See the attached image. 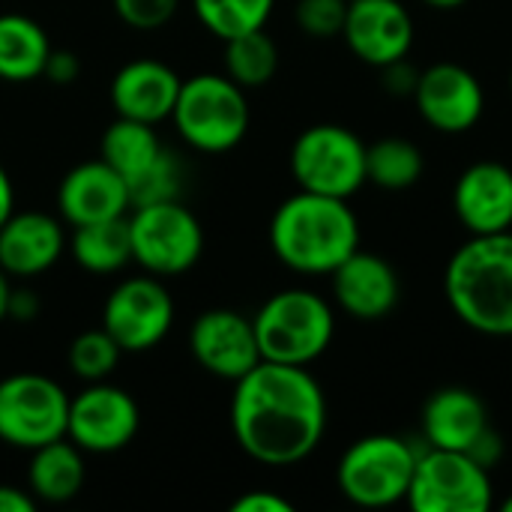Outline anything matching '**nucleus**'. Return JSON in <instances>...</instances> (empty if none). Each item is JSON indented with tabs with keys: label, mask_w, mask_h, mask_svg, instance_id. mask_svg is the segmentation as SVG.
<instances>
[{
	"label": "nucleus",
	"mask_w": 512,
	"mask_h": 512,
	"mask_svg": "<svg viewBox=\"0 0 512 512\" xmlns=\"http://www.w3.org/2000/svg\"><path fill=\"white\" fill-rule=\"evenodd\" d=\"M231 432L237 447L270 468L309 459L327 432V396L309 366L261 360L234 381Z\"/></svg>",
	"instance_id": "nucleus-1"
},
{
	"label": "nucleus",
	"mask_w": 512,
	"mask_h": 512,
	"mask_svg": "<svg viewBox=\"0 0 512 512\" xmlns=\"http://www.w3.org/2000/svg\"><path fill=\"white\" fill-rule=\"evenodd\" d=\"M273 255L300 276H330L360 249V219L348 198L297 192L270 219Z\"/></svg>",
	"instance_id": "nucleus-2"
},
{
	"label": "nucleus",
	"mask_w": 512,
	"mask_h": 512,
	"mask_svg": "<svg viewBox=\"0 0 512 512\" xmlns=\"http://www.w3.org/2000/svg\"><path fill=\"white\" fill-rule=\"evenodd\" d=\"M444 297L474 333L512 336V231L471 234L447 261Z\"/></svg>",
	"instance_id": "nucleus-3"
},
{
	"label": "nucleus",
	"mask_w": 512,
	"mask_h": 512,
	"mask_svg": "<svg viewBox=\"0 0 512 512\" xmlns=\"http://www.w3.org/2000/svg\"><path fill=\"white\" fill-rule=\"evenodd\" d=\"M261 360L312 366L336 336L333 303L309 288H285L264 300L252 318Z\"/></svg>",
	"instance_id": "nucleus-4"
},
{
	"label": "nucleus",
	"mask_w": 512,
	"mask_h": 512,
	"mask_svg": "<svg viewBox=\"0 0 512 512\" xmlns=\"http://www.w3.org/2000/svg\"><path fill=\"white\" fill-rule=\"evenodd\" d=\"M177 135L198 153H228L249 132L246 90L219 72H201L180 84L171 111Z\"/></svg>",
	"instance_id": "nucleus-5"
},
{
	"label": "nucleus",
	"mask_w": 512,
	"mask_h": 512,
	"mask_svg": "<svg viewBox=\"0 0 512 512\" xmlns=\"http://www.w3.org/2000/svg\"><path fill=\"white\" fill-rule=\"evenodd\" d=\"M420 447L399 435H363L336 465V486L345 501L363 510L405 504Z\"/></svg>",
	"instance_id": "nucleus-6"
},
{
	"label": "nucleus",
	"mask_w": 512,
	"mask_h": 512,
	"mask_svg": "<svg viewBox=\"0 0 512 512\" xmlns=\"http://www.w3.org/2000/svg\"><path fill=\"white\" fill-rule=\"evenodd\" d=\"M288 165L303 192L351 198L366 186V141L342 123H315L294 138Z\"/></svg>",
	"instance_id": "nucleus-7"
},
{
	"label": "nucleus",
	"mask_w": 512,
	"mask_h": 512,
	"mask_svg": "<svg viewBox=\"0 0 512 512\" xmlns=\"http://www.w3.org/2000/svg\"><path fill=\"white\" fill-rule=\"evenodd\" d=\"M129 240L132 261L159 279L189 273L204 252V228L180 198L132 207Z\"/></svg>",
	"instance_id": "nucleus-8"
},
{
	"label": "nucleus",
	"mask_w": 512,
	"mask_h": 512,
	"mask_svg": "<svg viewBox=\"0 0 512 512\" xmlns=\"http://www.w3.org/2000/svg\"><path fill=\"white\" fill-rule=\"evenodd\" d=\"M495 501L492 471L459 450L423 447L405 504L414 512H486Z\"/></svg>",
	"instance_id": "nucleus-9"
},
{
	"label": "nucleus",
	"mask_w": 512,
	"mask_h": 512,
	"mask_svg": "<svg viewBox=\"0 0 512 512\" xmlns=\"http://www.w3.org/2000/svg\"><path fill=\"white\" fill-rule=\"evenodd\" d=\"M69 399L72 396L48 375H6L0 381V441L30 453L66 438Z\"/></svg>",
	"instance_id": "nucleus-10"
},
{
	"label": "nucleus",
	"mask_w": 512,
	"mask_h": 512,
	"mask_svg": "<svg viewBox=\"0 0 512 512\" xmlns=\"http://www.w3.org/2000/svg\"><path fill=\"white\" fill-rule=\"evenodd\" d=\"M102 327L114 336L123 354L156 348L174 327V297L159 276L123 279L105 300Z\"/></svg>",
	"instance_id": "nucleus-11"
},
{
	"label": "nucleus",
	"mask_w": 512,
	"mask_h": 512,
	"mask_svg": "<svg viewBox=\"0 0 512 512\" xmlns=\"http://www.w3.org/2000/svg\"><path fill=\"white\" fill-rule=\"evenodd\" d=\"M141 426L138 402L114 384L93 381L69 399L66 438L81 453L108 456L132 444Z\"/></svg>",
	"instance_id": "nucleus-12"
},
{
	"label": "nucleus",
	"mask_w": 512,
	"mask_h": 512,
	"mask_svg": "<svg viewBox=\"0 0 512 512\" xmlns=\"http://www.w3.org/2000/svg\"><path fill=\"white\" fill-rule=\"evenodd\" d=\"M414 105L435 132L465 135L483 120L486 90L468 66L441 60L420 72Z\"/></svg>",
	"instance_id": "nucleus-13"
},
{
	"label": "nucleus",
	"mask_w": 512,
	"mask_h": 512,
	"mask_svg": "<svg viewBox=\"0 0 512 512\" xmlns=\"http://www.w3.org/2000/svg\"><path fill=\"white\" fill-rule=\"evenodd\" d=\"M414 36V15L402 0H348L342 39L360 63L384 69L405 60Z\"/></svg>",
	"instance_id": "nucleus-14"
},
{
	"label": "nucleus",
	"mask_w": 512,
	"mask_h": 512,
	"mask_svg": "<svg viewBox=\"0 0 512 512\" xmlns=\"http://www.w3.org/2000/svg\"><path fill=\"white\" fill-rule=\"evenodd\" d=\"M189 351L207 375L231 384L261 363L255 324L234 309L201 312L189 330Z\"/></svg>",
	"instance_id": "nucleus-15"
},
{
	"label": "nucleus",
	"mask_w": 512,
	"mask_h": 512,
	"mask_svg": "<svg viewBox=\"0 0 512 512\" xmlns=\"http://www.w3.org/2000/svg\"><path fill=\"white\" fill-rule=\"evenodd\" d=\"M453 213L468 234L512 231V168L495 159L468 165L453 186Z\"/></svg>",
	"instance_id": "nucleus-16"
},
{
	"label": "nucleus",
	"mask_w": 512,
	"mask_h": 512,
	"mask_svg": "<svg viewBox=\"0 0 512 512\" xmlns=\"http://www.w3.org/2000/svg\"><path fill=\"white\" fill-rule=\"evenodd\" d=\"M333 300L354 321H381L387 318L402 297V282L396 267L375 255L357 249L333 273Z\"/></svg>",
	"instance_id": "nucleus-17"
},
{
	"label": "nucleus",
	"mask_w": 512,
	"mask_h": 512,
	"mask_svg": "<svg viewBox=\"0 0 512 512\" xmlns=\"http://www.w3.org/2000/svg\"><path fill=\"white\" fill-rule=\"evenodd\" d=\"M57 207L60 219L72 228L120 219L126 210H132L126 180L99 156L90 162H81L66 171L57 189Z\"/></svg>",
	"instance_id": "nucleus-18"
},
{
	"label": "nucleus",
	"mask_w": 512,
	"mask_h": 512,
	"mask_svg": "<svg viewBox=\"0 0 512 512\" xmlns=\"http://www.w3.org/2000/svg\"><path fill=\"white\" fill-rule=\"evenodd\" d=\"M180 84L183 78L168 63L156 57H135L114 72L108 96L117 117L156 126L162 120H171Z\"/></svg>",
	"instance_id": "nucleus-19"
},
{
	"label": "nucleus",
	"mask_w": 512,
	"mask_h": 512,
	"mask_svg": "<svg viewBox=\"0 0 512 512\" xmlns=\"http://www.w3.org/2000/svg\"><path fill=\"white\" fill-rule=\"evenodd\" d=\"M63 249V222L48 213L24 210L12 213L0 225V267L9 273V279H33L48 273L60 261Z\"/></svg>",
	"instance_id": "nucleus-20"
},
{
	"label": "nucleus",
	"mask_w": 512,
	"mask_h": 512,
	"mask_svg": "<svg viewBox=\"0 0 512 512\" xmlns=\"http://www.w3.org/2000/svg\"><path fill=\"white\" fill-rule=\"evenodd\" d=\"M486 402L468 387H441L435 390L420 414L423 447L459 450L468 453L474 441L489 429Z\"/></svg>",
	"instance_id": "nucleus-21"
},
{
	"label": "nucleus",
	"mask_w": 512,
	"mask_h": 512,
	"mask_svg": "<svg viewBox=\"0 0 512 512\" xmlns=\"http://www.w3.org/2000/svg\"><path fill=\"white\" fill-rule=\"evenodd\" d=\"M84 477H87L84 456L69 438H60V441L30 450L27 483H30V495L36 501L66 504L84 489Z\"/></svg>",
	"instance_id": "nucleus-22"
},
{
	"label": "nucleus",
	"mask_w": 512,
	"mask_h": 512,
	"mask_svg": "<svg viewBox=\"0 0 512 512\" xmlns=\"http://www.w3.org/2000/svg\"><path fill=\"white\" fill-rule=\"evenodd\" d=\"M51 39L39 21L21 12L0 15V81L24 84L42 78Z\"/></svg>",
	"instance_id": "nucleus-23"
},
{
	"label": "nucleus",
	"mask_w": 512,
	"mask_h": 512,
	"mask_svg": "<svg viewBox=\"0 0 512 512\" xmlns=\"http://www.w3.org/2000/svg\"><path fill=\"white\" fill-rule=\"evenodd\" d=\"M72 258L81 270L93 276H111L120 273L126 264H132V240H129V219H105L78 225L72 231Z\"/></svg>",
	"instance_id": "nucleus-24"
},
{
	"label": "nucleus",
	"mask_w": 512,
	"mask_h": 512,
	"mask_svg": "<svg viewBox=\"0 0 512 512\" xmlns=\"http://www.w3.org/2000/svg\"><path fill=\"white\" fill-rule=\"evenodd\" d=\"M426 171V156L420 144L402 135L378 138L366 144V183L384 192H405L420 183Z\"/></svg>",
	"instance_id": "nucleus-25"
},
{
	"label": "nucleus",
	"mask_w": 512,
	"mask_h": 512,
	"mask_svg": "<svg viewBox=\"0 0 512 512\" xmlns=\"http://www.w3.org/2000/svg\"><path fill=\"white\" fill-rule=\"evenodd\" d=\"M162 141L156 135V129L150 123L141 120H129V117H117L105 135H102V159L129 183L132 177H138L144 168H150L159 153H162Z\"/></svg>",
	"instance_id": "nucleus-26"
},
{
	"label": "nucleus",
	"mask_w": 512,
	"mask_h": 512,
	"mask_svg": "<svg viewBox=\"0 0 512 512\" xmlns=\"http://www.w3.org/2000/svg\"><path fill=\"white\" fill-rule=\"evenodd\" d=\"M279 69V48L267 30H252L225 42V75L243 90H255L273 81Z\"/></svg>",
	"instance_id": "nucleus-27"
},
{
	"label": "nucleus",
	"mask_w": 512,
	"mask_h": 512,
	"mask_svg": "<svg viewBox=\"0 0 512 512\" xmlns=\"http://www.w3.org/2000/svg\"><path fill=\"white\" fill-rule=\"evenodd\" d=\"M192 9L207 33L228 42L234 36L264 30L276 0H192Z\"/></svg>",
	"instance_id": "nucleus-28"
},
{
	"label": "nucleus",
	"mask_w": 512,
	"mask_h": 512,
	"mask_svg": "<svg viewBox=\"0 0 512 512\" xmlns=\"http://www.w3.org/2000/svg\"><path fill=\"white\" fill-rule=\"evenodd\" d=\"M120 357H123V348L114 342V336L105 327L78 333L69 345V354H66L72 375L87 381V384L105 381L117 369Z\"/></svg>",
	"instance_id": "nucleus-29"
},
{
	"label": "nucleus",
	"mask_w": 512,
	"mask_h": 512,
	"mask_svg": "<svg viewBox=\"0 0 512 512\" xmlns=\"http://www.w3.org/2000/svg\"><path fill=\"white\" fill-rule=\"evenodd\" d=\"M126 189H129L132 207L180 198V192H183V168H180V162H177V156L171 150H162L159 159L150 168H144L138 177H132L126 183Z\"/></svg>",
	"instance_id": "nucleus-30"
},
{
	"label": "nucleus",
	"mask_w": 512,
	"mask_h": 512,
	"mask_svg": "<svg viewBox=\"0 0 512 512\" xmlns=\"http://www.w3.org/2000/svg\"><path fill=\"white\" fill-rule=\"evenodd\" d=\"M345 15H348V0H297L294 6L297 27L312 39L342 36Z\"/></svg>",
	"instance_id": "nucleus-31"
},
{
	"label": "nucleus",
	"mask_w": 512,
	"mask_h": 512,
	"mask_svg": "<svg viewBox=\"0 0 512 512\" xmlns=\"http://www.w3.org/2000/svg\"><path fill=\"white\" fill-rule=\"evenodd\" d=\"M111 3L117 18L135 30H159L180 9V0H111Z\"/></svg>",
	"instance_id": "nucleus-32"
},
{
	"label": "nucleus",
	"mask_w": 512,
	"mask_h": 512,
	"mask_svg": "<svg viewBox=\"0 0 512 512\" xmlns=\"http://www.w3.org/2000/svg\"><path fill=\"white\" fill-rule=\"evenodd\" d=\"M381 81H384V90L393 93V96H414L417 81H420V72H417L414 63L405 57V60H396V63L384 66V69H381Z\"/></svg>",
	"instance_id": "nucleus-33"
},
{
	"label": "nucleus",
	"mask_w": 512,
	"mask_h": 512,
	"mask_svg": "<svg viewBox=\"0 0 512 512\" xmlns=\"http://www.w3.org/2000/svg\"><path fill=\"white\" fill-rule=\"evenodd\" d=\"M231 512H294V504L276 492H264V489H255V492H246L240 495Z\"/></svg>",
	"instance_id": "nucleus-34"
},
{
	"label": "nucleus",
	"mask_w": 512,
	"mask_h": 512,
	"mask_svg": "<svg viewBox=\"0 0 512 512\" xmlns=\"http://www.w3.org/2000/svg\"><path fill=\"white\" fill-rule=\"evenodd\" d=\"M51 84H72L78 75H81V63L72 51H63V48H51L48 54V63H45V72H42Z\"/></svg>",
	"instance_id": "nucleus-35"
},
{
	"label": "nucleus",
	"mask_w": 512,
	"mask_h": 512,
	"mask_svg": "<svg viewBox=\"0 0 512 512\" xmlns=\"http://www.w3.org/2000/svg\"><path fill=\"white\" fill-rule=\"evenodd\" d=\"M468 456H474L483 468H489V471H495L498 465H501V459H504V438H501V432H495L492 426L474 441V447L468 450Z\"/></svg>",
	"instance_id": "nucleus-36"
},
{
	"label": "nucleus",
	"mask_w": 512,
	"mask_h": 512,
	"mask_svg": "<svg viewBox=\"0 0 512 512\" xmlns=\"http://www.w3.org/2000/svg\"><path fill=\"white\" fill-rule=\"evenodd\" d=\"M39 309H42V306H39V297H36L33 288H12L6 318L21 321V324H30V321H36Z\"/></svg>",
	"instance_id": "nucleus-37"
},
{
	"label": "nucleus",
	"mask_w": 512,
	"mask_h": 512,
	"mask_svg": "<svg viewBox=\"0 0 512 512\" xmlns=\"http://www.w3.org/2000/svg\"><path fill=\"white\" fill-rule=\"evenodd\" d=\"M36 498L18 486H0V512H36Z\"/></svg>",
	"instance_id": "nucleus-38"
},
{
	"label": "nucleus",
	"mask_w": 512,
	"mask_h": 512,
	"mask_svg": "<svg viewBox=\"0 0 512 512\" xmlns=\"http://www.w3.org/2000/svg\"><path fill=\"white\" fill-rule=\"evenodd\" d=\"M15 213V186H12V177L9 171L3 168L0 162V225Z\"/></svg>",
	"instance_id": "nucleus-39"
},
{
	"label": "nucleus",
	"mask_w": 512,
	"mask_h": 512,
	"mask_svg": "<svg viewBox=\"0 0 512 512\" xmlns=\"http://www.w3.org/2000/svg\"><path fill=\"white\" fill-rule=\"evenodd\" d=\"M9 294H12V282L9 273L0 267V321H6V309H9Z\"/></svg>",
	"instance_id": "nucleus-40"
},
{
	"label": "nucleus",
	"mask_w": 512,
	"mask_h": 512,
	"mask_svg": "<svg viewBox=\"0 0 512 512\" xmlns=\"http://www.w3.org/2000/svg\"><path fill=\"white\" fill-rule=\"evenodd\" d=\"M420 3H426V6H432V9H441V12H450V9L465 6L468 0H420Z\"/></svg>",
	"instance_id": "nucleus-41"
},
{
	"label": "nucleus",
	"mask_w": 512,
	"mask_h": 512,
	"mask_svg": "<svg viewBox=\"0 0 512 512\" xmlns=\"http://www.w3.org/2000/svg\"><path fill=\"white\" fill-rule=\"evenodd\" d=\"M501 510L512 512V495H510V498H507V501H504V504H501Z\"/></svg>",
	"instance_id": "nucleus-42"
},
{
	"label": "nucleus",
	"mask_w": 512,
	"mask_h": 512,
	"mask_svg": "<svg viewBox=\"0 0 512 512\" xmlns=\"http://www.w3.org/2000/svg\"><path fill=\"white\" fill-rule=\"evenodd\" d=\"M510 93H512V69H510Z\"/></svg>",
	"instance_id": "nucleus-43"
}]
</instances>
